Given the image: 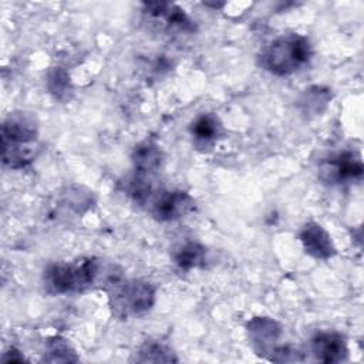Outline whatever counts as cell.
I'll use <instances>...</instances> for the list:
<instances>
[{
	"label": "cell",
	"mask_w": 364,
	"mask_h": 364,
	"mask_svg": "<svg viewBox=\"0 0 364 364\" xmlns=\"http://www.w3.org/2000/svg\"><path fill=\"white\" fill-rule=\"evenodd\" d=\"M108 294L111 310L118 318L142 316L155 303V287L141 279H122L108 290Z\"/></svg>",
	"instance_id": "cell-4"
},
{
	"label": "cell",
	"mask_w": 364,
	"mask_h": 364,
	"mask_svg": "<svg viewBox=\"0 0 364 364\" xmlns=\"http://www.w3.org/2000/svg\"><path fill=\"white\" fill-rule=\"evenodd\" d=\"M299 239L304 252L317 260H327L336 255V246L331 236L320 223H304L299 233Z\"/></svg>",
	"instance_id": "cell-10"
},
{
	"label": "cell",
	"mask_w": 364,
	"mask_h": 364,
	"mask_svg": "<svg viewBox=\"0 0 364 364\" xmlns=\"http://www.w3.org/2000/svg\"><path fill=\"white\" fill-rule=\"evenodd\" d=\"M1 360L6 361V363H14V361H23L24 357L21 355V353H20L18 350H16L14 347H10L9 351L4 353V355H3Z\"/></svg>",
	"instance_id": "cell-18"
},
{
	"label": "cell",
	"mask_w": 364,
	"mask_h": 364,
	"mask_svg": "<svg viewBox=\"0 0 364 364\" xmlns=\"http://www.w3.org/2000/svg\"><path fill=\"white\" fill-rule=\"evenodd\" d=\"M119 280H122V270L115 263L95 257L53 263L43 276L46 291L54 296L81 293L92 287L109 290Z\"/></svg>",
	"instance_id": "cell-1"
},
{
	"label": "cell",
	"mask_w": 364,
	"mask_h": 364,
	"mask_svg": "<svg viewBox=\"0 0 364 364\" xmlns=\"http://www.w3.org/2000/svg\"><path fill=\"white\" fill-rule=\"evenodd\" d=\"M363 161L355 151H341L328 155L318 164V178L324 183L341 185L360 181L363 176Z\"/></svg>",
	"instance_id": "cell-6"
},
{
	"label": "cell",
	"mask_w": 364,
	"mask_h": 364,
	"mask_svg": "<svg viewBox=\"0 0 364 364\" xmlns=\"http://www.w3.org/2000/svg\"><path fill=\"white\" fill-rule=\"evenodd\" d=\"M193 145L202 151L210 148L222 134V124L215 114L206 112L198 115L189 125Z\"/></svg>",
	"instance_id": "cell-12"
},
{
	"label": "cell",
	"mask_w": 364,
	"mask_h": 364,
	"mask_svg": "<svg viewBox=\"0 0 364 364\" xmlns=\"http://www.w3.org/2000/svg\"><path fill=\"white\" fill-rule=\"evenodd\" d=\"M38 154V124L33 114L10 112L1 124V161L10 169H23Z\"/></svg>",
	"instance_id": "cell-2"
},
{
	"label": "cell",
	"mask_w": 364,
	"mask_h": 364,
	"mask_svg": "<svg viewBox=\"0 0 364 364\" xmlns=\"http://www.w3.org/2000/svg\"><path fill=\"white\" fill-rule=\"evenodd\" d=\"M44 361L48 363H75L78 357L71 344L63 337H51L46 341Z\"/></svg>",
	"instance_id": "cell-15"
},
{
	"label": "cell",
	"mask_w": 364,
	"mask_h": 364,
	"mask_svg": "<svg viewBox=\"0 0 364 364\" xmlns=\"http://www.w3.org/2000/svg\"><path fill=\"white\" fill-rule=\"evenodd\" d=\"M173 263L182 270H192L205 266L206 247L198 242H185L172 253Z\"/></svg>",
	"instance_id": "cell-13"
},
{
	"label": "cell",
	"mask_w": 364,
	"mask_h": 364,
	"mask_svg": "<svg viewBox=\"0 0 364 364\" xmlns=\"http://www.w3.org/2000/svg\"><path fill=\"white\" fill-rule=\"evenodd\" d=\"M131 161L135 173L152 176L162 166L164 152L161 146L152 139H144L132 149Z\"/></svg>",
	"instance_id": "cell-11"
},
{
	"label": "cell",
	"mask_w": 364,
	"mask_h": 364,
	"mask_svg": "<svg viewBox=\"0 0 364 364\" xmlns=\"http://www.w3.org/2000/svg\"><path fill=\"white\" fill-rule=\"evenodd\" d=\"M328 101H330L328 90L321 88V87H313L304 92L300 102H303V105L306 107L304 108L306 111L313 109L314 112H320L327 105Z\"/></svg>",
	"instance_id": "cell-17"
},
{
	"label": "cell",
	"mask_w": 364,
	"mask_h": 364,
	"mask_svg": "<svg viewBox=\"0 0 364 364\" xmlns=\"http://www.w3.org/2000/svg\"><path fill=\"white\" fill-rule=\"evenodd\" d=\"M310 351L317 361L333 364L348 358L346 338L337 331H317L310 338Z\"/></svg>",
	"instance_id": "cell-9"
},
{
	"label": "cell",
	"mask_w": 364,
	"mask_h": 364,
	"mask_svg": "<svg viewBox=\"0 0 364 364\" xmlns=\"http://www.w3.org/2000/svg\"><path fill=\"white\" fill-rule=\"evenodd\" d=\"M47 88L58 100L68 97L71 92V81L68 73L61 67H54L47 75Z\"/></svg>",
	"instance_id": "cell-16"
},
{
	"label": "cell",
	"mask_w": 364,
	"mask_h": 364,
	"mask_svg": "<svg viewBox=\"0 0 364 364\" xmlns=\"http://www.w3.org/2000/svg\"><path fill=\"white\" fill-rule=\"evenodd\" d=\"M149 212L159 222H173L195 210V199L185 191H159L149 200Z\"/></svg>",
	"instance_id": "cell-7"
},
{
	"label": "cell",
	"mask_w": 364,
	"mask_h": 364,
	"mask_svg": "<svg viewBox=\"0 0 364 364\" xmlns=\"http://www.w3.org/2000/svg\"><path fill=\"white\" fill-rule=\"evenodd\" d=\"M142 20L154 31L165 34L193 33L195 23L183 9L166 1H146L142 4Z\"/></svg>",
	"instance_id": "cell-5"
},
{
	"label": "cell",
	"mask_w": 364,
	"mask_h": 364,
	"mask_svg": "<svg viewBox=\"0 0 364 364\" xmlns=\"http://www.w3.org/2000/svg\"><path fill=\"white\" fill-rule=\"evenodd\" d=\"M246 331L255 353L270 360L279 348L277 341L282 336V326L270 317H255L247 323Z\"/></svg>",
	"instance_id": "cell-8"
},
{
	"label": "cell",
	"mask_w": 364,
	"mask_h": 364,
	"mask_svg": "<svg viewBox=\"0 0 364 364\" xmlns=\"http://www.w3.org/2000/svg\"><path fill=\"white\" fill-rule=\"evenodd\" d=\"M135 361L138 363H171L178 361L175 353L159 341H146L135 353Z\"/></svg>",
	"instance_id": "cell-14"
},
{
	"label": "cell",
	"mask_w": 364,
	"mask_h": 364,
	"mask_svg": "<svg viewBox=\"0 0 364 364\" xmlns=\"http://www.w3.org/2000/svg\"><path fill=\"white\" fill-rule=\"evenodd\" d=\"M313 48L307 37L299 33L282 34L270 41L259 55V64L266 71L284 77L301 70L311 58Z\"/></svg>",
	"instance_id": "cell-3"
}]
</instances>
